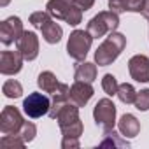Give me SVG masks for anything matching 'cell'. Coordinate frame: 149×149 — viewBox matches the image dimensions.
I'll return each mask as SVG.
<instances>
[{
	"instance_id": "cell-18",
	"label": "cell",
	"mask_w": 149,
	"mask_h": 149,
	"mask_svg": "<svg viewBox=\"0 0 149 149\" xmlns=\"http://www.w3.org/2000/svg\"><path fill=\"white\" fill-rule=\"evenodd\" d=\"M98 147H119V149H128L130 142L126 140V137H123L121 133H116L114 130L104 132V139L100 140Z\"/></svg>"
},
{
	"instance_id": "cell-5",
	"label": "cell",
	"mask_w": 149,
	"mask_h": 149,
	"mask_svg": "<svg viewBox=\"0 0 149 149\" xmlns=\"http://www.w3.org/2000/svg\"><path fill=\"white\" fill-rule=\"evenodd\" d=\"M93 44V37L88 30H74L67 40V53L72 60L84 61Z\"/></svg>"
},
{
	"instance_id": "cell-14",
	"label": "cell",
	"mask_w": 149,
	"mask_h": 149,
	"mask_svg": "<svg viewBox=\"0 0 149 149\" xmlns=\"http://www.w3.org/2000/svg\"><path fill=\"white\" fill-rule=\"evenodd\" d=\"M68 93H70V88H68V84H65V83H60V86L56 88V91L53 93V100H51V109H49V118L51 119H56V116H58V112L70 102L68 100Z\"/></svg>"
},
{
	"instance_id": "cell-9",
	"label": "cell",
	"mask_w": 149,
	"mask_h": 149,
	"mask_svg": "<svg viewBox=\"0 0 149 149\" xmlns=\"http://www.w3.org/2000/svg\"><path fill=\"white\" fill-rule=\"evenodd\" d=\"M23 32H25L23 30V21L18 16H9L0 25V42L4 46H11V44L19 40Z\"/></svg>"
},
{
	"instance_id": "cell-6",
	"label": "cell",
	"mask_w": 149,
	"mask_h": 149,
	"mask_svg": "<svg viewBox=\"0 0 149 149\" xmlns=\"http://www.w3.org/2000/svg\"><path fill=\"white\" fill-rule=\"evenodd\" d=\"M93 119L102 132L114 130L116 125V105L111 98H100L93 109Z\"/></svg>"
},
{
	"instance_id": "cell-28",
	"label": "cell",
	"mask_w": 149,
	"mask_h": 149,
	"mask_svg": "<svg viewBox=\"0 0 149 149\" xmlns=\"http://www.w3.org/2000/svg\"><path fill=\"white\" fill-rule=\"evenodd\" d=\"M109 2V9L111 11H114V13H125V9H123V2L125 0H107Z\"/></svg>"
},
{
	"instance_id": "cell-19",
	"label": "cell",
	"mask_w": 149,
	"mask_h": 149,
	"mask_svg": "<svg viewBox=\"0 0 149 149\" xmlns=\"http://www.w3.org/2000/svg\"><path fill=\"white\" fill-rule=\"evenodd\" d=\"M37 86L44 91V93H49L53 95L56 91V88L60 86V81L56 79V76L51 72V70H44L39 74V77H37Z\"/></svg>"
},
{
	"instance_id": "cell-26",
	"label": "cell",
	"mask_w": 149,
	"mask_h": 149,
	"mask_svg": "<svg viewBox=\"0 0 149 149\" xmlns=\"http://www.w3.org/2000/svg\"><path fill=\"white\" fill-rule=\"evenodd\" d=\"M144 6H146V0H125L123 2L125 13H142Z\"/></svg>"
},
{
	"instance_id": "cell-24",
	"label": "cell",
	"mask_w": 149,
	"mask_h": 149,
	"mask_svg": "<svg viewBox=\"0 0 149 149\" xmlns=\"http://www.w3.org/2000/svg\"><path fill=\"white\" fill-rule=\"evenodd\" d=\"M18 135H21V139L28 144V142H32V140L35 139V135H37V126H35L32 121H25V125H23V128H21V132H19Z\"/></svg>"
},
{
	"instance_id": "cell-10",
	"label": "cell",
	"mask_w": 149,
	"mask_h": 149,
	"mask_svg": "<svg viewBox=\"0 0 149 149\" xmlns=\"http://www.w3.org/2000/svg\"><path fill=\"white\" fill-rule=\"evenodd\" d=\"M23 54L16 49V51H11V49H6L0 54V74L4 76H16L18 72H21L23 68Z\"/></svg>"
},
{
	"instance_id": "cell-12",
	"label": "cell",
	"mask_w": 149,
	"mask_h": 149,
	"mask_svg": "<svg viewBox=\"0 0 149 149\" xmlns=\"http://www.w3.org/2000/svg\"><path fill=\"white\" fill-rule=\"evenodd\" d=\"M128 72L133 81L149 83V58L146 54H135L128 60Z\"/></svg>"
},
{
	"instance_id": "cell-8",
	"label": "cell",
	"mask_w": 149,
	"mask_h": 149,
	"mask_svg": "<svg viewBox=\"0 0 149 149\" xmlns=\"http://www.w3.org/2000/svg\"><path fill=\"white\" fill-rule=\"evenodd\" d=\"M25 125V119L18 107L14 105H6L0 114V132L4 135H18Z\"/></svg>"
},
{
	"instance_id": "cell-30",
	"label": "cell",
	"mask_w": 149,
	"mask_h": 149,
	"mask_svg": "<svg viewBox=\"0 0 149 149\" xmlns=\"http://www.w3.org/2000/svg\"><path fill=\"white\" fill-rule=\"evenodd\" d=\"M142 16L149 21V0H146V6H144V9H142Z\"/></svg>"
},
{
	"instance_id": "cell-7",
	"label": "cell",
	"mask_w": 149,
	"mask_h": 149,
	"mask_svg": "<svg viewBox=\"0 0 149 149\" xmlns=\"http://www.w3.org/2000/svg\"><path fill=\"white\" fill-rule=\"evenodd\" d=\"M49 109H51V100L44 93L33 91L23 100V112L32 119H39L42 116H47Z\"/></svg>"
},
{
	"instance_id": "cell-31",
	"label": "cell",
	"mask_w": 149,
	"mask_h": 149,
	"mask_svg": "<svg viewBox=\"0 0 149 149\" xmlns=\"http://www.w3.org/2000/svg\"><path fill=\"white\" fill-rule=\"evenodd\" d=\"M9 2H11V0H0V7H6V6H9Z\"/></svg>"
},
{
	"instance_id": "cell-29",
	"label": "cell",
	"mask_w": 149,
	"mask_h": 149,
	"mask_svg": "<svg viewBox=\"0 0 149 149\" xmlns=\"http://www.w3.org/2000/svg\"><path fill=\"white\" fill-rule=\"evenodd\" d=\"M83 11H90L91 7H93V4H95V0H74Z\"/></svg>"
},
{
	"instance_id": "cell-15",
	"label": "cell",
	"mask_w": 149,
	"mask_h": 149,
	"mask_svg": "<svg viewBox=\"0 0 149 149\" xmlns=\"http://www.w3.org/2000/svg\"><path fill=\"white\" fill-rule=\"evenodd\" d=\"M118 128H119V133L123 137L133 139L140 132V123H139V119L133 114H123L119 118V121H118Z\"/></svg>"
},
{
	"instance_id": "cell-1",
	"label": "cell",
	"mask_w": 149,
	"mask_h": 149,
	"mask_svg": "<svg viewBox=\"0 0 149 149\" xmlns=\"http://www.w3.org/2000/svg\"><path fill=\"white\" fill-rule=\"evenodd\" d=\"M125 47H126V37L119 32H111L95 51V63L98 67L112 65L118 60V56L125 51Z\"/></svg>"
},
{
	"instance_id": "cell-16",
	"label": "cell",
	"mask_w": 149,
	"mask_h": 149,
	"mask_svg": "<svg viewBox=\"0 0 149 149\" xmlns=\"http://www.w3.org/2000/svg\"><path fill=\"white\" fill-rule=\"evenodd\" d=\"M40 32H42V39L47 44H58L63 37V28L56 23V19L53 16L40 26Z\"/></svg>"
},
{
	"instance_id": "cell-21",
	"label": "cell",
	"mask_w": 149,
	"mask_h": 149,
	"mask_svg": "<svg viewBox=\"0 0 149 149\" xmlns=\"http://www.w3.org/2000/svg\"><path fill=\"white\" fill-rule=\"evenodd\" d=\"M2 93L7 98H19L23 95V86L16 79H7L4 83V86H2Z\"/></svg>"
},
{
	"instance_id": "cell-22",
	"label": "cell",
	"mask_w": 149,
	"mask_h": 149,
	"mask_svg": "<svg viewBox=\"0 0 149 149\" xmlns=\"http://www.w3.org/2000/svg\"><path fill=\"white\" fill-rule=\"evenodd\" d=\"M118 88H119V83H118V79L112 76V74H105V76L102 77V90L105 91L107 97L118 95Z\"/></svg>"
},
{
	"instance_id": "cell-27",
	"label": "cell",
	"mask_w": 149,
	"mask_h": 149,
	"mask_svg": "<svg viewBox=\"0 0 149 149\" xmlns=\"http://www.w3.org/2000/svg\"><path fill=\"white\" fill-rule=\"evenodd\" d=\"M81 146L79 139H74V137H63L61 139V147L63 149H77Z\"/></svg>"
},
{
	"instance_id": "cell-23",
	"label": "cell",
	"mask_w": 149,
	"mask_h": 149,
	"mask_svg": "<svg viewBox=\"0 0 149 149\" xmlns=\"http://www.w3.org/2000/svg\"><path fill=\"white\" fill-rule=\"evenodd\" d=\"M133 105H135V109H139L142 112L149 111V88L137 91V98H135V104Z\"/></svg>"
},
{
	"instance_id": "cell-17",
	"label": "cell",
	"mask_w": 149,
	"mask_h": 149,
	"mask_svg": "<svg viewBox=\"0 0 149 149\" xmlns=\"http://www.w3.org/2000/svg\"><path fill=\"white\" fill-rule=\"evenodd\" d=\"M74 79L76 81H84V83H93L97 79V63L91 61H81L76 67V72H74Z\"/></svg>"
},
{
	"instance_id": "cell-4",
	"label": "cell",
	"mask_w": 149,
	"mask_h": 149,
	"mask_svg": "<svg viewBox=\"0 0 149 149\" xmlns=\"http://www.w3.org/2000/svg\"><path fill=\"white\" fill-rule=\"evenodd\" d=\"M119 26V14L114 11H102L97 16H93L88 21V32L93 39H100L104 35H109L111 32H116Z\"/></svg>"
},
{
	"instance_id": "cell-3",
	"label": "cell",
	"mask_w": 149,
	"mask_h": 149,
	"mask_svg": "<svg viewBox=\"0 0 149 149\" xmlns=\"http://www.w3.org/2000/svg\"><path fill=\"white\" fill-rule=\"evenodd\" d=\"M58 126L61 130L63 137H74V139H79L83 135V121L79 118V107L74 105V104H67L56 116Z\"/></svg>"
},
{
	"instance_id": "cell-20",
	"label": "cell",
	"mask_w": 149,
	"mask_h": 149,
	"mask_svg": "<svg viewBox=\"0 0 149 149\" xmlns=\"http://www.w3.org/2000/svg\"><path fill=\"white\" fill-rule=\"evenodd\" d=\"M118 98H119L123 104H126V105L135 104L137 91H135L133 84H130V83H123V84H119V88H118Z\"/></svg>"
},
{
	"instance_id": "cell-25",
	"label": "cell",
	"mask_w": 149,
	"mask_h": 149,
	"mask_svg": "<svg viewBox=\"0 0 149 149\" xmlns=\"http://www.w3.org/2000/svg\"><path fill=\"white\" fill-rule=\"evenodd\" d=\"M4 147H25V140L21 139V135H4L0 140Z\"/></svg>"
},
{
	"instance_id": "cell-11",
	"label": "cell",
	"mask_w": 149,
	"mask_h": 149,
	"mask_svg": "<svg viewBox=\"0 0 149 149\" xmlns=\"http://www.w3.org/2000/svg\"><path fill=\"white\" fill-rule=\"evenodd\" d=\"M16 49L23 54L26 61H33L39 56V37L35 32H23L19 40L16 42Z\"/></svg>"
},
{
	"instance_id": "cell-2",
	"label": "cell",
	"mask_w": 149,
	"mask_h": 149,
	"mask_svg": "<svg viewBox=\"0 0 149 149\" xmlns=\"http://www.w3.org/2000/svg\"><path fill=\"white\" fill-rule=\"evenodd\" d=\"M46 11L60 21H65L70 26H77L83 21V9L74 0H49L46 4Z\"/></svg>"
},
{
	"instance_id": "cell-13",
	"label": "cell",
	"mask_w": 149,
	"mask_h": 149,
	"mask_svg": "<svg viewBox=\"0 0 149 149\" xmlns=\"http://www.w3.org/2000/svg\"><path fill=\"white\" fill-rule=\"evenodd\" d=\"M93 93H95V90H93V86H91V83H84V81H76L72 86H70V93H68V100H70V104H74V105H77L79 109L81 107H84L90 100H91V97H93Z\"/></svg>"
}]
</instances>
